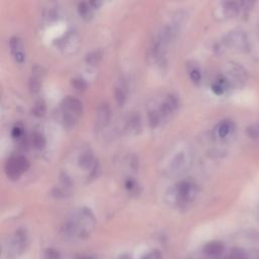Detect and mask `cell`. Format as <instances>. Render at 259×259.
I'll return each mask as SVG.
<instances>
[{
  "label": "cell",
  "instance_id": "1",
  "mask_svg": "<svg viewBox=\"0 0 259 259\" xmlns=\"http://www.w3.org/2000/svg\"><path fill=\"white\" fill-rule=\"evenodd\" d=\"M60 111L64 127L70 129L75 126L80 118L82 113V103L79 99L73 96H66L61 102Z\"/></svg>",
  "mask_w": 259,
  "mask_h": 259
},
{
  "label": "cell",
  "instance_id": "2",
  "mask_svg": "<svg viewBox=\"0 0 259 259\" xmlns=\"http://www.w3.org/2000/svg\"><path fill=\"white\" fill-rule=\"evenodd\" d=\"M196 194V186L189 180H183L178 183L170 191V202L179 205L189 204Z\"/></svg>",
  "mask_w": 259,
  "mask_h": 259
},
{
  "label": "cell",
  "instance_id": "3",
  "mask_svg": "<svg viewBox=\"0 0 259 259\" xmlns=\"http://www.w3.org/2000/svg\"><path fill=\"white\" fill-rule=\"evenodd\" d=\"M28 246V235L27 232L22 229L18 230L14 235L11 236L7 242L5 248V256L7 259H16L19 257Z\"/></svg>",
  "mask_w": 259,
  "mask_h": 259
},
{
  "label": "cell",
  "instance_id": "4",
  "mask_svg": "<svg viewBox=\"0 0 259 259\" xmlns=\"http://www.w3.org/2000/svg\"><path fill=\"white\" fill-rule=\"evenodd\" d=\"M191 165V155L188 151H180L170 161L168 167V173L170 176L176 177L184 174L189 169Z\"/></svg>",
  "mask_w": 259,
  "mask_h": 259
},
{
  "label": "cell",
  "instance_id": "5",
  "mask_svg": "<svg viewBox=\"0 0 259 259\" xmlns=\"http://www.w3.org/2000/svg\"><path fill=\"white\" fill-rule=\"evenodd\" d=\"M30 168V161L24 156L9 158L5 163V172L11 180H18Z\"/></svg>",
  "mask_w": 259,
  "mask_h": 259
},
{
  "label": "cell",
  "instance_id": "6",
  "mask_svg": "<svg viewBox=\"0 0 259 259\" xmlns=\"http://www.w3.org/2000/svg\"><path fill=\"white\" fill-rule=\"evenodd\" d=\"M111 119V109L108 103H101L95 114V127L100 130L105 128Z\"/></svg>",
  "mask_w": 259,
  "mask_h": 259
},
{
  "label": "cell",
  "instance_id": "7",
  "mask_svg": "<svg viewBox=\"0 0 259 259\" xmlns=\"http://www.w3.org/2000/svg\"><path fill=\"white\" fill-rule=\"evenodd\" d=\"M77 46H78V37L73 32L66 34V36L60 41V48L66 53H71L77 48Z\"/></svg>",
  "mask_w": 259,
  "mask_h": 259
},
{
  "label": "cell",
  "instance_id": "8",
  "mask_svg": "<svg viewBox=\"0 0 259 259\" xmlns=\"http://www.w3.org/2000/svg\"><path fill=\"white\" fill-rule=\"evenodd\" d=\"M225 250L224 244L220 241H212L204 247V253L208 257H219L223 254Z\"/></svg>",
  "mask_w": 259,
  "mask_h": 259
},
{
  "label": "cell",
  "instance_id": "9",
  "mask_svg": "<svg viewBox=\"0 0 259 259\" xmlns=\"http://www.w3.org/2000/svg\"><path fill=\"white\" fill-rule=\"evenodd\" d=\"M78 162H79V166L83 168V169L85 170L92 169L94 165V157H93L92 152L90 150L83 151L78 158Z\"/></svg>",
  "mask_w": 259,
  "mask_h": 259
},
{
  "label": "cell",
  "instance_id": "10",
  "mask_svg": "<svg viewBox=\"0 0 259 259\" xmlns=\"http://www.w3.org/2000/svg\"><path fill=\"white\" fill-rule=\"evenodd\" d=\"M128 95V86L125 82H121L118 86L114 88V98L118 105L123 107L127 100Z\"/></svg>",
  "mask_w": 259,
  "mask_h": 259
},
{
  "label": "cell",
  "instance_id": "11",
  "mask_svg": "<svg viewBox=\"0 0 259 259\" xmlns=\"http://www.w3.org/2000/svg\"><path fill=\"white\" fill-rule=\"evenodd\" d=\"M227 43L231 46L238 47V48H243L246 44V40L244 37V35L239 33V32H234L231 33L228 37H227Z\"/></svg>",
  "mask_w": 259,
  "mask_h": 259
},
{
  "label": "cell",
  "instance_id": "12",
  "mask_svg": "<svg viewBox=\"0 0 259 259\" xmlns=\"http://www.w3.org/2000/svg\"><path fill=\"white\" fill-rule=\"evenodd\" d=\"M140 129H141L140 116L137 114H134L129 119V121L127 123V131L130 134L136 135L140 131Z\"/></svg>",
  "mask_w": 259,
  "mask_h": 259
},
{
  "label": "cell",
  "instance_id": "13",
  "mask_svg": "<svg viewBox=\"0 0 259 259\" xmlns=\"http://www.w3.org/2000/svg\"><path fill=\"white\" fill-rule=\"evenodd\" d=\"M9 48H10V52H11L12 56H16L18 53H23V46H22L21 38L17 36L10 37Z\"/></svg>",
  "mask_w": 259,
  "mask_h": 259
},
{
  "label": "cell",
  "instance_id": "14",
  "mask_svg": "<svg viewBox=\"0 0 259 259\" xmlns=\"http://www.w3.org/2000/svg\"><path fill=\"white\" fill-rule=\"evenodd\" d=\"M37 73H40V72L33 71V75L29 82L30 90L33 93H37L38 92H40L41 86H42V78H41L40 74H37Z\"/></svg>",
  "mask_w": 259,
  "mask_h": 259
},
{
  "label": "cell",
  "instance_id": "15",
  "mask_svg": "<svg viewBox=\"0 0 259 259\" xmlns=\"http://www.w3.org/2000/svg\"><path fill=\"white\" fill-rule=\"evenodd\" d=\"M102 59V52L100 50H94L89 52L85 56V61L92 66H96Z\"/></svg>",
  "mask_w": 259,
  "mask_h": 259
},
{
  "label": "cell",
  "instance_id": "16",
  "mask_svg": "<svg viewBox=\"0 0 259 259\" xmlns=\"http://www.w3.org/2000/svg\"><path fill=\"white\" fill-rule=\"evenodd\" d=\"M93 7L90 2H80L78 4V12L79 15L86 20L90 19L93 16Z\"/></svg>",
  "mask_w": 259,
  "mask_h": 259
},
{
  "label": "cell",
  "instance_id": "17",
  "mask_svg": "<svg viewBox=\"0 0 259 259\" xmlns=\"http://www.w3.org/2000/svg\"><path fill=\"white\" fill-rule=\"evenodd\" d=\"M31 143L36 149H43L46 146V139L40 133H34L31 138Z\"/></svg>",
  "mask_w": 259,
  "mask_h": 259
},
{
  "label": "cell",
  "instance_id": "18",
  "mask_svg": "<svg viewBox=\"0 0 259 259\" xmlns=\"http://www.w3.org/2000/svg\"><path fill=\"white\" fill-rule=\"evenodd\" d=\"M217 131H218V135L220 138H225L232 131V124L229 121H224L220 124Z\"/></svg>",
  "mask_w": 259,
  "mask_h": 259
},
{
  "label": "cell",
  "instance_id": "19",
  "mask_svg": "<svg viewBox=\"0 0 259 259\" xmlns=\"http://www.w3.org/2000/svg\"><path fill=\"white\" fill-rule=\"evenodd\" d=\"M222 259H248V254L243 249L235 248L231 251L230 254H228L226 257Z\"/></svg>",
  "mask_w": 259,
  "mask_h": 259
},
{
  "label": "cell",
  "instance_id": "20",
  "mask_svg": "<svg viewBox=\"0 0 259 259\" xmlns=\"http://www.w3.org/2000/svg\"><path fill=\"white\" fill-rule=\"evenodd\" d=\"M148 116H149V124L152 128H156L162 122V118L158 111H151Z\"/></svg>",
  "mask_w": 259,
  "mask_h": 259
},
{
  "label": "cell",
  "instance_id": "21",
  "mask_svg": "<svg viewBox=\"0 0 259 259\" xmlns=\"http://www.w3.org/2000/svg\"><path fill=\"white\" fill-rule=\"evenodd\" d=\"M32 112L34 115L38 116V118H40V116H43L46 112V103L43 100H38L35 105Z\"/></svg>",
  "mask_w": 259,
  "mask_h": 259
},
{
  "label": "cell",
  "instance_id": "22",
  "mask_svg": "<svg viewBox=\"0 0 259 259\" xmlns=\"http://www.w3.org/2000/svg\"><path fill=\"white\" fill-rule=\"evenodd\" d=\"M71 83L77 90H85L87 88V82L83 78H80V77H76V78L72 79Z\"/></svg>",
  "mask_w": 259,
  "mask_h": 259
},
{
  "label": "cell",
  "instance_id": "23",
  "mask_svg": "<svg viewBox=\"0 0 259 259\" xmlns=\"http://www.w3.org/2000/svg\"><path fill=\"white\" fill-rule=\"evenodd\" d=\"M125 187L129 192H137L138 191V184L133 178H128L125 183Z\"/></svg>",
  "mask_w": 259,
  "mask_h": 259
},
{
  "label": "cell",
  "instance_id": "24",
  "mask_svg": "<svg viewBox=\"0 0 259 259\" xmlns=\"http://www.w3.org/2000/svg\"><path fill=\"white\" fill-rule=\"evenodd\" d=\"M45 258L46 259H61V255L59 251H57L54 248H49L45 252Z\"/></svg>",
  "mask_w": 259,
  "mask_h": 259
},
{
  "label": "cell",
  "instance_id": "25",
  "mask_svg": "<svg viewBox=\"0 0 259 259\" xmlns=\"http://www.w3.org/2000/svg\"><path fill=\"white\" fill-rule=\"evenodd\" d=\"M189 76H190V79L194 83H199L201 81V79H202V74H201L200 70L197 69V68H193L192 70H190Z\"/></svg>",
  "mask_w": 259,
  "mask_h": 259
},
{
  "label": "cell",
  "instance_id": "26",
  "mask_svg": "<svg viewBox=\"0 0 259 259\" xmlns=\"http://www.w3.org/2000/svg\"><path fill=\"white\" fill-rule=\"evenodd\" d=\"M23 135V128L21 126H16L11 131V136L15 139H19Z\"/></svg>",
  "mask_w": 259,
  "mask_h": 259
},
{
  "label": "cell",
  "instance_id": "27",
  "mask_svg": "<svg viewBox=\"0 0 259 259\" xmlns=\"http://www.w3.org/2000/svg\"><path fill=\"white\" fill-rule=\"evenodd\" d=\"M90 4H92V6L93 8H98L102 4V2H100V1H90Z\"/></svg>",
  "mask_w": 259,
  "mask_h": 259
},
{
  "label": "cell",
  "instance_id": "28",
  "mask_svg": "<svg viewBox=\"0 0 259 259\" xmlns=\"http://www.w3.org/2000/svg\"><path fill=\"white\" fill-rule=\"evenodd\" d=\"M118 259H132V257L130 256V255H128V254H123Z\"/></svg>",
  "mask_w": 259,
  "mask_h": 259
},
{
  "label": "cell",
  "instance_id": "29",
  "mask_svg": "<svg viewBox=\"0 0 259 259\" xmlns=\"http://www.w3.org/2000/svg\"><path fill=\"white\" fill-rule=\"evenodd\" d=\"M141 259H154V258H153V255H151V254H147V255H144V256L142 257Z\"/></svg>",
  "mask_w": 259,
  "mask_h": 259
},
{
  "label": "cell",
  "instance_id": "30",
  "mask_svg": "<svg viewBox=\"0 0 259 259\" xmlns=\"http://www.w3.org/2000/svg\"><path fill=\"white\" fill-rule=\"evenodd\" d=\"M78 259H92V257H80Z\"/></svg>",
  "mask_w": 259,
  "mask_h": 259
}]
</instances>
